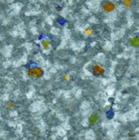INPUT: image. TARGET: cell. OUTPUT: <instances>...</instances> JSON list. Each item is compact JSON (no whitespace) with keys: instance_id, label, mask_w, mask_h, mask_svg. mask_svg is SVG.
<instances>
[{"instance_id":"cell-5","label":"cell","mask_w":139,"mask_h":140,"mask_svg":"<svg viewBox=\"0 0 139 140\" xmlns=\"http://www.w3.org/2000/svg\"><path fill=\"white\" fill-rule=\"evenodd\" d=\"M43 71L40 68H36L35 70H32L31 72L29 73V76H32V75H39V76H41L43 75Z\"/></svg>"},{"instance_id":"cell-6","label":"cell","mask_w":139,"mask_h":140,"mask_svg":"<svg viewBox=\"0 0 139 140\" xmlns=\"http://www.w3.org/2000/svg\"><path fill=\"white\" fill-rule=\"evenodd\" d=\"M42 44H43V47L44 48V49H48V45H49V43H48V41H47V40L43 41Z\"/></svg>"},{"instance_id":"cell-1","label":"cell","mask_w":139,"mask_h":140,"mask_svg":"<svg viewBox=\"0 0 139 140\" xmlns=\"http://www.w3.org/2000/svg\"><path fill=\"white\" fill-rule=\"evenodd\" d=\"M92 73L94 76H97V77H99V76H101L104 75L105 73V70L104 68L101 66L100 65H95L92 66Z\"/></svg>"},{"instance_id":"cell-7","label":"cell","mask_w":139,"mask_h":140,"mask_svg":"<svg viewBox=\"0 0 139 140\" xmlns=\"http://www.w3.org/2000/svg\"><path fill=\"white\" fill-rule=\"evenodd\" d=\"M64 79H65V80H68V79H69V77H68V76H65V77L64 78Z\"/></svg>"},{"instance_id":"cell-3","label":"cell","mask_w":139,"mask_h":140,"mask_svg":"<svg viewBox=\"0 0 139 140\" xmlns=\"http://www.w3.org/2000/svg\"><path fill=\"white\" fill-rule=\"evenodd\" d=\"M129 43L131 46L134 48H139V36L137 37H133L129 39Z\"/></svg>"},{"instance_id":"cell-4","label":"cell","mask_w":139,"mask_h":140,"mask_svg":"<svg viewBox=\"0 0 139 140\" xmlns=\"http://www.w3.org/2000/svg\"><path fill=\"white\" fill-rule=\"evenodd\" d=\"M98 121V115L97 113H93L89 117V122L90 124H94Z\"/></svg>"},{"instance_id":"cell-2","label":"cell","mask_w":139,"mask_h":140,"mask_svg":"<svg viewBox=\"0 0 139 140\" xmlns=\"http://www.w3.org/2000/svg\"><path fill=\"white\" fill-rule=\"evenodd\" d=\"M102 7H103L104 11L110 12H112L115 9V5L111 2H105V3H103Z\"/></svg>"}]
</instances>
